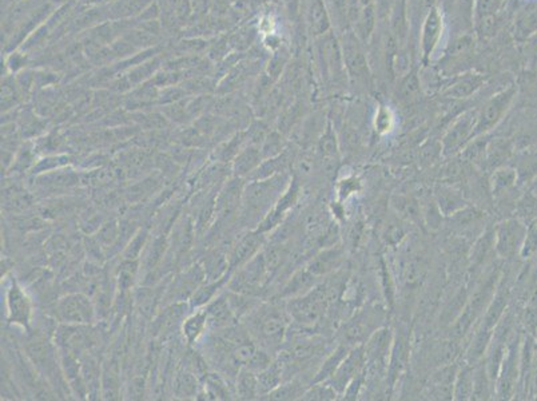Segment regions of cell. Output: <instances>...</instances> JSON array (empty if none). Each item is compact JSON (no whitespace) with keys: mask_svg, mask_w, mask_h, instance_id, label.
Here are the masks:
<instances>
[{"mask_svg":"<svg viewBox=\"0 0 537 401\" xmlns=\"http://www.w3.org/2000/svg\"><path fill=\"white\" fill-rule=\"evenodd\" d=\"M476 113L477 111L464 113L463 116H459L453 122L452 126L445 131L441 139L444 157L449 158L461 153L463 148L468 145V142L472 139L476 125Z\"/></svg>","mask_w":537,"mask_h":401,"instance_id":"obj_8","label":"cell"},{"mask_svg":"<svg viewBox=\"0 0 537 401\" xmlns=\"http://www.w3.org/2000/svg\"><path fill=\"white\" fill-rule=\"evenodd\" d=\"M394 126V116L389 107L381 106L374 116V128L379 134H387Z\"/></svg>","mask_w":537,"mask_h":401,"instance_id":"obj_46","label":"cell"},{"mask_svg":"<svg viewBox=\"0 0 537 401\" xmlns=\"http://www.w3.org/2000/svg\"><path fill=\"white\" fill-rule=\"evenodd\" d=\"M265 243V233L255 232L245 234L242 238L235 243L232 248L230 258H229V273L232 270H238L243 265L247 264L260 253L261 248Z\"/></svg>","mask_w":537,"mask_h":401,"instance_id":"obj_13","label":"cell"},{"mask_svg":"<svg viewBox=\"0 0 537 401\" xmlns=\"http://www.w3.org/2000/svg\"><path fill=\"white\" fill-rule=\"evenodd\" d=\"M408 359H409V338L400 333L399 336H394V340H393L388 368H387L390 387H394L396 381L406 367Z\"/></svg>","mask_w":537,"mask_h":401,"instance_id":"obj_17","label":"cell"},{"mask_svg":"<svg viewBox=\"0 0 537 401\" xmlns=\"http://www.w3.org/2000/svg\"><path fill=\"white\" fill-rule=\"evenodd\" d=\"M306 390L301 381L290 380L280 384L274 391L266 395L264 399L267 400H302Z\"/></svg>","mask_w":537,"mask_h":401,"instance_id":"obj_37","label":"cell"},{"mask_svg":"<svg viewBox=\"0 0 537 401\" xmlns=\"http://www.w3.org/2000/svg\"><path fill=\"white\" fill-rule=\"evenodd\" d=\"M237 397L240 400H254L260 396L258 377L253 370L243 367L237 373Z\"/></svg>","mask_w":537,"mask_h":401,"instance_id":"obj_33","label":"cell"},{"mask_svg":"<svg viewBox=\"0 0 537 401\" xmlns=\"http://www.w3.org/2000/svg\"><path fill=\"white\" fill-rule=\"evenodd\" d=\"M528 226L520 218H508L495 226L496 254L501 258L520 255Z\"/></svg>","mask_w":537,"mask_h":401,"instance_id":"obj_5","label":"cell"},{"mask_svg":"<svg viewBox=\"0 0 537 401\" xmlns=\"http://www.w3.org/2000/svg\"><path fill=\"white\" fill-rule=\"evenodd\" d=\"M367 375H368V370H364L354 380H352V382L347 387V390L342 393V400H357L358 396L361 395V391L364 388V384L367 381Z\"/></svg>","mask_w":537,"mask_h":401,"instance_id":"obj_49","label":"cell"},{"mask_svg":"<svg viewBox=\"0 0 537 401\" xmlns=\"http://www.w3.org/2000/svg\"><path fill=\"white\" fill-rule=\"evenodd\" d=\"M285 364L281 359L273 361L267 368L257 373L260 396H266L284 382Z\"/></svg>","mask_w":537,"mask_h":401,"instance_id":"obj_29","label":"cell"},{"mask_svg":"<svg viewBox=\"0 0 537 401\" xmlns=\"http://www.w3.org/2000/svg\"><path fill=\"white\" fill-rule=\"evenodd\" d=\"M420 91H421V82L414 70L401 79L400 87H399V96L401 101L411 102L419 98Z\"/></svg>","mask_w":537,"mask_h":401,"instance_id":"obj_39","label":"cell"},{"mask_svg":"<svg viewBox=\"0 0 537 401\" xmlns=\"http://www.w3.org/2000/svg\"><path fill=\"white\" fill-rule=\"evenodd\" d=\"M394 333L389 328H379L364 342L367 367H387L389 361L390 350L393 345Z\"/></svg>","mask_w":537,"mask_h":401,"instance_id":"obj_12","label":"cell"},{"mask_svg":"<svg viewBox=\"0 0 537 401\" xmlns=\"http://www.w3.org/2000/svg\"><path fill=\"white\" fill-rule=\"evenodd\" d=\"M495 382L488 376L484 360L474 365V395L472 400H491L495 397Z\"/></svg>","mask_w":537,"mask_h":401,"instance_id":"obj_31","label":"cell"},{"mask_svg":"<svg viewBox=\"0 0 537 401\" xmlns=\"http://www.w3.org/2000/svg\"><path fill=\"white\" fill-rule=\"evenodd\" d=\"M516 96V88L513 86L504 88L485 102L484 106L476 113V125H474V137L486 136L492 131L508 113L513 99Z\"/></svg>","mask_w":537,"mask_h":401,"instance_id":"obj_3","label":"cell"},{"mask_svg":"<svg viewBox=\"0 0 537 401\" xmlns=\"http://www.w3.org/2000/svg\"><path fill=\"white\" fill-rule=\"evenodd\" d=\"M404 235H405L404 228L396 222L388 225V228L385 229V233H384V238L387 240V243H392V245L400 243L401 240L404 238Z\"/></svg>","mask_w":537,"mask_h":401,"instance_id":"obj_51","label":"cell"},{"mask_svg":"<svg viewBox=\"0 0 537 401\" xmlns=\"http://www.w3.org/2000/svg\"><path fill=\"white\" fill-rule=\"evenodd\" d=\"M377 16H379L377 11L373 4L362 7L357 21H354V34L357 35L361 42L367 43L372 38L374 27H376Z\"/></svg>","mask_w":537,"mask_h":401,"instance_id":"obj_35","label":"cell"},{"mask_svg":"<svg viewBox=\"0 0 537 401\" xmlns=\"http://www.w3.org/2000/svg\"><path fill=\"white\" fill-rule=\"evenodd\" d=\"M361 41L358 39L357 35L353 32H348L344 35V42H342V56H344V64L345 68L348 70L349 75L356 78L358 81L361 79H368L369 78V66L367 55L362 50Z\"/></svg>","mask_w":537,"mask_h":401,"instance_id":"obj_11","label":"cell"},{"mask_svg":"<svg viewBox=\"0 0 537 401\" xmlns=\"http://www.w3.org/2000/svg\"><path fill=\"white\" fill-rule=\"evenodd\" d=\"M310 24H312V30L317 35H322L329 31L330 19H329L325 3L322 0H313L312 9H310Z\"/></svg>","mask_w":537,"mask_h":401,"instance_id":"obj_38","label":"cell"},{"mask_svg":"<svg viewBox=\"0 0 537 401\" xmlns=\"http://www.w3.org/2000/svg\"><path fill=\"white\" fill-rule=\"evenodd\" d=\"M339 393H338L329 382H317L312 384L302 397V400L307 401H333L337 400Z\"/></svg>","mask_w":537,"mask_h":401,"instance_id":"obj_40","label":"cell"},{"mask_svg":"<svg viewBox=\"0 0 537 401\" xmlns=\"http://www.w3.org/2000/svg\"><path fill=\"white\" fill-rule=\"evenodd\" d=\"M493 330L495 329L486 327L479 320V323L476 324L474 330L471 332V340H469L468 348L465 352L466 353L465 355V362H468L471 365H476L477 362L484 360L486 349L489 347L491 340L493 336Z\"/></svg>","mask_w":537,"mask_h":401,"instance_id":"obj_16","label":"cell"},{"mask_svg":"<svg viewBox=\"0 0 537 401\" xmlns=\"http://www.w3.org/2000/svg\"><path fill=\"white\" fill-rule=\"evenodd\" d=\"M390 1L392 0H377V15L379 18L388 16L390 12Z\"/></svg>","mask_w":537,"mask_h":401,"instance_id":"obj_53","label":"cell"},{"mask_svg":"<svg viewBox=\"0 0 537 401\" xmlns=\"http://www.w3.org/2000/svg\"><path fill=\"white\" fill-rule=\"evenodd\" d=\"M443 15L437 7H433L425 15L421 29L422 58L428 61L437 49L443 35Z\"/></svg>","mask_w":537,"mask_h":401,"instance_id":"obj_14","label":"cell"},{"mask_svg":"<svg viewBox=\"0 0 537 401\" xmlns=\"http://www.w3.org/2000/svg\"><path fill=\"white\" fill-rule=\"evenodd\" d=\"M359 3H361V6H362V7H367V6L373 4V0H359Z\"/></svg>","mask_w":537,"mask_h":401,"instance_id":"obj_54","label":"cell"},{"mask_svg":"<svg viewBox=\"0 0 537 401\" xmlns=\"http://www.w3.org/2000/svg\"><path fill=\"white\" fill-rule=\"evenodd\" d=\"M319 150H321L322 157L327 161L338 158L337 138L330 125L327 127L324 136L319 139Z\"/></svg>","mask_w":537,"mask_h":401,"instance_id":"obj_43","label":"cell"},{"mask_svg":"<svg viewBox=\"0 0 537 401\" xmlns=\"http://www.w3.org/2000/svg\"><path fill=\"white\" fill-rule=\"evenodd\" d=\"M209 316V327L217 330L232 327L235 315L232 312L227 296H218L205 306Z\"/></svg>","mask_w":537,"mask_h":401,"instance_id":"obj_21","label":"cell"},{"mask_svg":"<svg viewBox=\"0 0 537 401\" xmlns=\"http://www.w3.org/2000/svg\"><path fill=\"white\" fill-rule=\"evenodd\" d=\"M504 3L506 0H476L474 19L484 15H497V12L503 9Z\"/></svg>","mask_w":537,"mask_h":401,"instance_id":"obj_47","label":"cell"},{"mask_svg":"<svg viewBox=\"0 0 537 401\" xmlns=\"http://www.w3.org/2000/svg\"><path fill=\"white\" fill-rule=\"evenodd\" d=\"M434 200L437 202L444 217H452L453 214L463 210L464 208L468 206V202L464 198L463 193L446 185L437 186L434 193Z\"/></svg>","mask_w":537,"mask_h":401,"instance_id":"obj_22","label":"cell"},{"mask_svg":"<svg viewBox=\"0 0 537 401\" xmlns=\"http://www.w3.org/2000/svg\"><path fill=\"white\" fill-rule=\"evenodd\" d=\"M175 393L179 397L185 399L189 396H195L197 395V379L189 373V372H182L179 373L177 380H175Z\"/></svg>","mask_w":537,"mask_h":401,"instance_id":"obj_45","label":"cell"},{"mask_svg":"<svg viewBox=\"0 0 537 401\" xmlns=\"http://www.w3.org/2000/svg\"><path fill=\"white\" fill-rule=\"evenodd\" d=\"M361 189V183L357 178L352 177V178H345L344 181L339 182L338 185V196L341 200H347L352 194L357 193Z\"/></svg>","mask_w":537,"mask_h":401,"instance_id":"obj_50","label":"cell"},{"mask_svg":"<svg viewBox=\"0 0 537 401\" xmlns=\"http://www.w3.org/2000/svg\"><path fill=\"white\" fill-rule=\"evenodd\" d=\"M523 325L526 333L536 336L537 333V286L528 297L527 306L523 313Z\"/></svg>","mask_w":537,"mask_h":401,"instance_id":"obj_41","label":"cell"},{"mask_svg":"<svg viewBox=\"0 0 537 401\" xmlns=\"http://www.w3.org/2000/svg\"><path fill=\"white\" fill-rule=\"evenodd\" d=\"M474 395V365L465 362L460 365L453 384V400H472Z\"/></svg>","mask_w":537,"mask_h":401,"instance_id":"obj_30","label":"cell"},{"mask_svg":"<svg viewBox=\"0 0 537 401\" xmlns=\"http://www.w3.org/2000/svg\"><path fill=\"white\" fill-rule=\"evenodd\" d=\"M517 182H518L517 170L511 166H501L492 171L491 178H489V186H491L493 197L498 198V197H503L513 186H516Z\"/></svg>","mask_w":537,"mask_h":401,"instance_id":"obj_28","label":"cell"},{"mask_svg":"<svg viewBox=\"0 0 537 401\" xmlns=\"http://www.w3.org/2000/svg\"><path fill=\"white\" fill-rule=\"evenodd\" d=\"M267 277H270V273L265 263L264 253H258L237 270L230 281V290L252 296L255 290L262 288Z\"/></svg>","mask_w":537,"mask_h":401,"instance_id":"obj_7","label":"cell"},{"mask_svg":"<svg viewBox=\"0 0 537 401\" xmlns=\"http://www.w3.org/2000/svg\"><path fill=\"white\" fill-rule=\"evenodd\" d=\"M116 237H118V226H116V222H111V223H107L106 226L101 229L98 243L111 245L116 241Z\"/></svg>","mask_w":537,"mask_h":401,"instance_id":"obj_52","label":"cell"},{"mask_svg":"<svg viewBox=\"0 0 537 401\" xmlns=\"http://www.w3.org/2000/svg\"><path fill=\"white\" fill-rule=\"evenodd\" d=\"M261 161H262V156L260 150L255 148H245L243 151L238 153L237 158L234 159V163H232L234 176L238 178L250 177L255 169L261 165Z\"/></svg>","mask_w":537,"mask_h":401,"instance_id":"obj_32","label":"cell"},{"mask_svg":"<svg viewBox=\"0 0 537 401\" xmlns=\"http://www.w3.org/2000/svg\"><path fill=\"white\" fill-rule=\"evenodd\" d=\"M537 30V10H528L516 21L515 34L518 38H526Z\"/></svg>","mask_w":537,"mask_h":401,"instance_id":"obj_44","label":"cell"},{"mask_svg":"<svg viewBox=\"0 0 537 401\" xmlns=\"http://www.w3.org/2000/svg\"><path fill=\"white\" fill-rule=\"evenodd\" d=\"M520 338L513 335L509 340L506 355L496 381L495 396L500 400H509L515 396L517 381L520 379Z\"/></svg>","mask_w":537,"mask_h":401,"instance_id":"obj_4","label":"cell"},{"mask_svg":"<svg viewBox=\"0 0 537 401\" xmlns=\"http://www.w3.org/2000/svg\"><path fill=\"white\" fill-rule=\"evenodd\" d=\"M243 196L242 185L241 181H230L226 188L221 191L217 205H215V211L218 214L220 220H229L235 214L237 209L240 208V200Z\"/></svg>","mask_w":537,"mask_h":401,"instance_id":"obj_20","label":"cell"},{"mask_svg":"<svg viewBox=\"0 0 537 401\" xmlns=\"http://www.w3.org/2000/svg\"><path fill=\"white\" fill-rule=\"evenodd\" d=\"M365 370H367L365 348H364V344H358L350 349L348 356L341 362L337 372L327 382H329L339 393V396H342V393L347 390V387L352 382V380H354L358 375Z\"/></svg>","mask_w":537,"mask_h":401,"instance_id":"obj_9","label":"cell"},{"mask_svg":"<svg viewBox=\"0 0 537 401\" xmlns=\"http://www.w3.org/2000/svg\"><path fill=\"white\" fill-rule=\"evenodd\" d=\"M327 293L324 286H316L304 296L289 298L286 309L290 318L301 327H314L327 310Z\"/></svg>","mask_w":537,"mask_h":401,"instance_id":"obj_2","label":"cell"},{"mask_svg":"<svg viewBox=\"0 0 537 401\" xmlns=\"http://www.w3.org/2000/svg\"><path fill=\"white\" fill-rule=\"evenodd\" d=\"M7 320L11 324L29 328L34 316L31 298L16 281H12L6 292Z\"/></svg>","mask_w":537,"mask_h":401,"instance_id":"obj_10","label":"cell"},{"mask_svg":"<svg viewBox=\"0 0 537 401\" xmlns=\"http://www.w3.org/2000/svg\"><path fill=\"white\" fill-rule=\"evenodd\" d=\"M344 261H345V250L341 245H336L317 254L316 257L307 264L306 269L319 278L322 275L334 272Z\"/></svg>","mask_w":537,"mask_h":401,"instance_id":"obj_15","label":"cell"},{"mask_svg":"<svg viewBox=\"0 0 537 401\" xmlns=\"http://www.w3.org/2000/svg\"><path fill=\"white\" fill-rule=\"evenodd\" d=\"M209 328V316L206 308H200L195 313L190 315L183 320L182 333L188 344L193 345L200 340Z\"/></svg>","mask_w":537,"mask_h":401,"instance_id":"obj_25","label":"cell"},{"mask_svg":"<svg viewBox=\"0 0 537 401\" xmlns=\"http://www.w3.org/2000/svg\"><path fill=\"white\" fill-rule=\"evenodd\" d=\"M227 278H229V275H223L220 280H214L206 285L198 286L197 290L193 293V296L190 297L191 308L200 309V308H205L209 303H211L215 298V295L218 293V290L226 283Z\"/></svg>","mask_w":537,"mask_h":401,"instance_id":"obj_36","label":"cell"},{"mask_svg":"<svg viewBox=\"0 0 537 401\" xmlns=\"http://www.w3.org/2000/svg\"><path fill=\"white\" fill-rule=\"evenodd\" d=\"M512 146L506 139H493L488 142L486 151H485L483 166L486 169L493 171L501 166H506V162L511 157Z\"/></svg>","mask_w":537,"mask_h":401,"instance_id":"obj_27","label":"cell"},{"mask_svg":"<svg viewBox=\"0 0 537 401\" xmlns=\"http://www.w3.org/2000/svg\"><path fill=\"white\" fill-rule=\"evenodd\" d=\"M56 316L66 325H88L94 321L95 308L88 297L71 293L58 301Z\"/></svg>","mask_w":537,"mask_h":401,"instance_id":"obj_6","label":"cell"},{"mask_svg":"<svg viewBox=\"0 0 537 401\" xmlns=\"http://www.w3.org/2000/svg\"><path fill=\"white\" fill-rule=\"evenodd\" d=\"M205 390H206V396H210V399H213V400L229 399L227 385L215 373H210V375L206 376Z\"/></svg>","mask_w":537,"mask_h":401,"instance_id":"obj_42","label":"cell"},{"mask_svg":"<svg viewBox=\"0 0 537 401\" xmlns=\"http://www.w3.org/2000/svg\"><path fill=\"white\" fill-rule=\"evenodd\" d=\"M485 75L479 73H466L454 79L452 83L443 90V96L451 99H465L474 96L485 83Z\"/></svg>","mask_w":537,"mask_h":401,"instance_id":"obj_18","label":"cell"},{"mask_svg":"<svg viewBox=\"0 0 537 401\" xmlns=\"http://www.w3.org/2000/svg\"><path fill=\"white\" fill-rule=\"evenodd\" d=\"M318 277L310 273L307 269L298 270L285 285L282 292L280 293V298H295V297L304 296L309 293L312 289L317 286Z\"/></svg>","mask_w":537,"mask_h":401,"instance_id":"obj_24","label":"cell"},{"mask_svg":"<svg viewBox=\"0 0 537 401\" xmlns=\"http://www.w3.org/2000/svg\"><path fill=\"white\" fill-rule=\"evenodd\" d=\"M460 365L454 361L451 364H445L441 370H437L431 379V392L429 395L432 399L439 400H453V384L456 375L459 372Z\"/></svg>","mask_w":537,"mask_h":401,"instance_id":"obj_19","label":"cell"},{"mask_svg":"<svg viewBox=\"0 0 537 401\" xmlns=\"http://www.w3.org/2000/svg\"><path fill=\"white\" fill-rule=\"evenodd\" d=\"M246 317L247 330L252 337L269 348L282 344L289 320H292L286 304L280 303H269L253 308Z\"/></svg>","mask_w":537,"mask_h":401,"instance_id":"obj_1","label":"cell"},{"mask_svg":"<svg viewBox=\"0 0 537 401\" xmlns=\"http://www.w3.org/2000/svg\"><path fill=\"white\" fill-rule=\"evenodd\" d=\"M353 347H350L348 344H339L337 348L334 349L327 359L324 360V362L319 365V368L314 375V379L312 380V384H317V382H324L329 379L333 377V375L337 372L341 362L344 361V359L348 356L350 349Z\"/></svg>","mask_w":537,"mask_h":401,"instance_id":"obj_26","label":"cell"},{"mask_svg":"<svg viewBox=\"0 0 537 401\" xmlns=\"http://www.w3.org/2000/svg\"><path fill=\"white\" fill-rule=\"evenodd\" d=\"M390 205L393 210L397 213V215H400V218L405 221L416 222L422 217L421 206L419 200H414L409 196H404V194L393 196Z\"/></svg>","mask_w":537,"mask_h":401,"instance_id":"obj_34","label":"cell"},{"mask_svg":"<svg viewBox=\"0 0 537 401\" xmlns=\"http://www.w3.org/2000/svg\"><path fill=\"white\" fill-rule=\"evenodd\" d=\"M535 253H537V226L532 221L528 225L527 235L523 243L520 257L531 258Z\"/></svg>","mask_w":537,"mask_h":401,"instance_id":"obj_48","label":"cell"},{"mask_svg":"<svg viewBox=\"0 0 537 401\" xmlns=\"http://www.w3.org/2000/svg\"><path fill=\"white\" fill-rule=\"evenodd\" d=\"M493 254H496L495 228L489 226L474 243L469 257L474 268H481L492 260Z\"/></svg>","mask_w":537,"mask_h":401,"instance_id":"obj_23","label":"cell"}]
</instances>
